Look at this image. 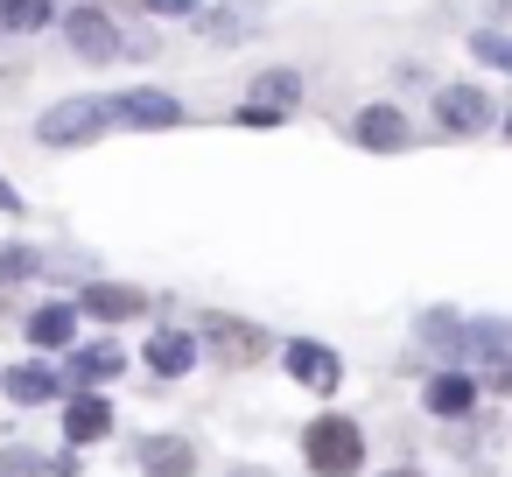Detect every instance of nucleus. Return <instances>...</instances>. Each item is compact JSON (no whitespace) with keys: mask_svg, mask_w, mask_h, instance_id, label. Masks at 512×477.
I'll use <instances>...</instances> for the list:
<instances>
[{"mask_svg":"<svg viewBox=\"0 0 512 477\" xmlns=\"http://www.w3.org/2000/svg\"><path fill=\"white\" fill-rule=\"evenodd\" d=\"M302 456H309V470H316V477H358V463H365V435H358V421L323 414V421H309Z\"/></svg>","mask_w":512,"mask_h":477,"instance_id":"f257e3e1","label":"nucleus"},{"mask_svg":"<svg viewBox=\"0 0 512 477\" xmlns=\"http://www.w3.org/2000/svg\"><path fill=\"white\" fill-rule=\"evenodd\" d=\"M204 344H211V358H218L225 372H246V365H260V358L274 351V337H267L260 323H239V316H211V323H204Z\"/></svg>","mask_w":512,"mask_h":477,"instance_id":"f03ea898","label":"nucleus"},{"mask_svg":"<svg viewBox=\"0 0 512 477\" xmlns=\"http://www.w3.org/2000/svg\"><path fill=\"white\" fill-rule=\"evenodd\" d=\"M99 127H106V99H64V106H50V113H43V127H36V134H43L50 148H85Z\"/></svg>","mask_w":512,"mask_h":477,"instance_id":"7ed1b4c3","label":"nucleus"},{"mask_svg":"<svg viewBox=\"0 0 512 477\" xmlns=\"http://www.w3.org/2000/svg\"><path fill=\"white\" fill-rule=\"evenodd\" d=\"M435 120H442L449 134H484V127H491V99H484L477 85H449V92L435 99Z\"/></svg>","mask_w":512,"mask_h":477,"instance_id":"20e7f679","label":"nucleus"},{"mask_svg":"<svg viewBox=\"0 0 512 477\" xmlns=\"http://www.w3.org/2000/svg\"><path fill=\"white\" fill-rule=\"evenodd\" d=\"M106 120H113V127H176L183 106H176L169 92H127V99L106 106Z\"/></svg>","mask_w":512,"mask_h":477,"instance_id":"39448f33","label":"nucleus"},{"mask_svg":"<svg viewBox=\"0 0 512 477\" xmlns=\"http://www.w3.org/2000/svg\"><path fill=\"white\" fill-rule=\"evenodd\" d=\"M64 29H71V50H78V57H92V64L120 57V29H113V22H106L99 8H78V15H71Z\"/></svg>","mask_w":512,"mask_h":477,"instance_id":"423d86ee","label":"nucleus"},{"mask_svg":"<svg viewBox=\"0 0 512 477\" xmlns=\"http://www.w3.org/2000/svg\"><path fill=\"white\" fill-rule=\"evenodd\" d=\"M281 358H288V372H295L302 386H316V393H330V386L344 379V365H337V351H323V344H288Z\"/></svg>","mask_w":512,"mask_h":477,"instance_id":"0eeeda50","label":"nucleus"},{"mask_svg":"<svg viewBox=\"0 0 512 477\" xmlns=\"http://www.w3.org/2000/svg\"><path fill=\"white\" fill-rule=\"evenodd\" d=\"M141 470H148V477H190V470H197V449H190L183 435H148V442H141Z\"/></svg>","mask_w":512,"mask_h":477,"instance_id":"6e6552de","label":"nucleus"},{"mask_svg":"<svg viewBox=\"0 0 512 477\" xmlns=\"http://www.w3.org/2000/svg\"><path fill=\"white\" fill-rule=\"evenodd\" d=\"M64 435L85 449V442H99V435H113V407L99 400V393H78L71 407H64Z\"/></svg>","mask_w":512,"mask_h":477,"instance_id":"1a4fd4ad","label":"nucleus"},{"mask_svg":"<svg viewBox=\"0 0 512 477\" xmlns=\"http://www.w3.org/2000/svg\"><path fill=\"white\" fill-rule=\"evenodd\" d=\"M358 141L379 148V155L407 148V120H400V106H365V113H358Z\"/></svg>","mask_w":512,"mask_h":477,"instance_id":"9d476101","label":"nucleus"},{"mask_svg":"<svg viewBox=\"0 0 512 477\" xmlns=\"http://www.w3.org/2000/svg\"><path fill=\"white\" fill-rule=\"evenodd\" d=\"M141 309H148V295H141V288H113V281H92V288H85V316L127 323V316H141Z\"/></svg>","mask_w":512,"mask_h":477,"instance_id":"9b49d317","label":"nucleus"},{"mask_svg":"<svg viewBox=\"0 0 512 477\" xmlns=\"http://www.w3.org/2000/svg\"><path fill=\"white\" fill-rule=\"evenodd\" d=\"M120 365H127V358H120V344H85V351L71 358V372H64V379H71V386H99V379H113Z\"/></svg>","mask_w":512,"mask_h":477,"instance_id":"f8f14e48","label":"nucleus"},{"mask_svg":"<svg viewBox=\"0 0 512 477\" xmlns=\"http://www.w3.org/2000/svg\"><path fill=\"white\" fill-rule=\"evenodd\" d=\"M190 358H197V344H190L183 330H155V337H148V365H155V372L176 379V372H190Z\"/></svg>","mask_w":512,"mask_h":477,"instance_id":"ddd939ff","label":"nucleus"},{"mask_svg":"<svg viewBox=\"0 0 512 477\" xmlns=\"http://www.w3.org/2000/svg\"><path fill=\"white\" fill-rule=\"evenodd\" d=\"M71 330H78V316H71L64 302H50V309H36V316H29V337H36L43 351H50V344L64 351V344H71Z\"/></svg>","mask_w":512,"mask_h":477,"instance_id":"4468645a","label":"nucleus"},{"mask_svg":"<svg viewBox=\"0 0 512 477\" xmlns=\"http://www.w3.org/2000/svg\"><path fill=\"white\" fill-rule=\"evenodd\" d=\"M8 393H15L22 407H36V400L57 393V372H50V365H15V372H8Z\"/></svg>","mask_w":512,"mask_h":477,"instance_id":"2eb2a0df","label":"nucleus"},{"mask_svg":"<svg viewBox=\"0 0 512 477\" xmlns=\"http://www.w3.org/2000/svg\"><path fill=\"white\" fill-rule=\"evenodd\" d=\"M57 8H50V0H0V29H8V36H29V29H43Z\"/></svg>","mask_w":512,"mask_h":477,"instance_id":"dca6fc26","label":"nucleus"},{"mask_svg":"<svg viewBox=\"0 0 512 477\" xmlns=\"http://www.w3.org/2000/svg\"><path fill=\"white\" fill-rule=\"evenodd\" d=\"M253 92H260V106H281V113H288V106H295V92H302V78H295V71H267Z\"/></svg>","mask_w":512,"mask_h":477,"instance_id":"f3484780","label":"nucleus"},{"mask_svg":"<svg viewBox=\"0 0 512 477\" xmlns=\"http://www.w3.org/2000/svg\"><path fill=\"white\" fill-rule=\"evenodd\" d=\"M428 407H435V414H463V407H470V379H456V372L435 379V386H428Z\"/></svg>","mask_w":512,"mask_h":477,"instance_id":"a211bd4d","label":"nucleus"},{"mask_svg":"<svg viewBox=\"0 0 512 477\" xmlns=\"http://www.w3.org/2000/svg\"><path fill=\"white\" fill-rule=\"evenodd\" d=\"M0 477H57V463H43L36 449H0Z\"/></svg>","mask_w":512,"mask_h":477,"instance_id":"6ab92c4d","label":"nucleus"},{"mask_svg":"<svg viewBox=\"0 0 512 477\" xmlns=\"http://www.w3.org/2000/svg\"><path fill=\"white\" fill-rule=\"evenodd\" d=\"M148 8H155V15H190L197 0H148Z\"/></svg>","mask_w":512,"mask_h":477,"instance_id":"aec40b11","label":"nucleus"},{"mask_svg":"<svg viewBox=\"0 0 512 477\" xmlns=\"http://www.w3.org/2000/svg\"><path fill=\"white\" fill-rule=\"evenodd\" d=\"M0 211H22V197H15V183H0Z\"/></svg>","mask_w":512,"mask_h":477,"instance_id":"412c9836","label":"nucleus"},{"mask_svg":"<svg viewBox=\"0 0 512 477\" xmlns=\"http://www.w3.org/2000/svg\"><path fill=\"white\" fill-rule=\"evenodd\" d=\"M113 8H148V0H113Z\"/></svg>","mask_w":512,"mask_h":477,"instance_id":"4be33fe9","label":"nucleus"},{"mask_svg":"<svg viewBox=\"0 0 512 477\" xmlns=\"http://www.w3.org/2000/svg\"><path fill=\"white\" fill-rule=\"evenodd\" d=\"M386 477H421V470H386Z\"/></svg>","mask_w":512,"mask_h":477,"instance_id":"5701e85b","label":"nucleus"},{"mask_svg":"<svg viewBox=\"0 0 512 477\" xmlns=\"http://www.w3.org/2000/svg\"><path fill=\"white\" fill-rule=\"evenodd\" d=\"M505 134H512V113H505Z\"/></svg>","mask_w":512,"mask_h":477,"instance_id":"b1692460","label":"nucleus"}]
</instances>
